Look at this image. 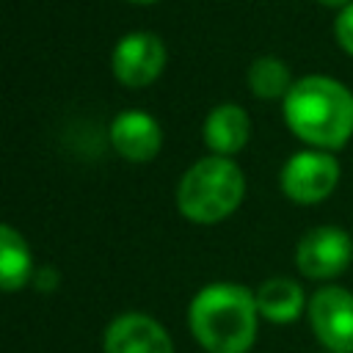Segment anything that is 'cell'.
Returning <instances> with one entry per match:
<instances>
[{
    "mask_svg": "<svg viewBox=\"0 0 353 353\" xmlns=\"http://www.w3.org/2000/svg\"><path fill=\"white\" fill-rule=\"evenodd\" d=\"M290 132L309 149L336 152L353 138V91L328 74H303L281 99Z\"/></svg>",
    "mask_w": 353,
    "mask_h": 353,
    "instance_id": "cell-1",
    "label": "cell"
},
{
    "mask_svg": "<svg viewBox=\"0 0 353 353\" xmlns=\"http://www.w3.org/2000/svg\"><path fill=\"white\" fill-rule=\"evenodd\" d=\"M188 325L207 353H248L259 331L256 298L243 284L212 281L193 295Z\"/></svg>",
    "mask_w": 353,
    "mask_h": 353,
    "instance_id": "cell-2",
    "label": "cell"
},
{
    "mask_svg": "<svg viewBox=\"0 0 353 353\" xmlns=\"http://www.w3.org/2000/svg\"><path fill=\"white\" fill-rule=\"evenodd\" d=\"M245 199V176L232 157L196 160L176 185V207L193 223H218Z\"/></svg>",
    "mask_w": 353,
    "mask_h": 353,
    "instance_id": "cell-3",
    "label": "cell"
},
{
    "mask_svg": "<svg viewBox=\"0 0 353 353\" xmlns=\"http://www.w3.org/2000/svg\"><path fill=\"white\" fill-rule=\"evenodd\" d=\"M342 168L334 152L323 149H301L287 157L279 174L281 193L295 204H320L339 185Z\"/></svg>",
    "mask_w": 353,
    "mask_h": 353,
    "instance_id": "cell-4",
    "label": "cell"
},
{
    "mask_svg": "<svg viewBox=\"0 0 353 353\" xmlns=\"http://www.w3.org/2000/svg\"><path fill=\"white\" fill-rule=\"evenodd\" d=\"M353 262V237L334 223L312 226L295 245V268L312 281H331Z\"/></svg>",
    "mask_w": 353,
    "mask_h": 353,
    "instance_id": "cell-5",
    "label": "cell"
},
{
    "mask_svg": "<svg viewBox=\"0 0 353 353\" xmlns=\"http://www.w3.org/2000/svg\"><path fill=\"white\" fill-rule=\"evenodd\" d=\"M309 325L328 353H353V292L339 284H325L306 303Z\"/></svg>",
    "mask_w": 353,
    "mask_h": 353,
    "instance_id": "cell-6",
    "label": "cell"
},
{
    "mask_svg": "<svg viewBox=\"0 0 353 353\" xmlns=\"http://www.w3.org/2000/svg\"><path fill=\"white\" fill-rule=\"evenodd\" d=\"M165 66V44L152 30H132L121 36L110 55L116 80L127 88H143L160 77Z\"/></svg>",
    "mask_w": 353,
    "mask_h": 353,
    "instance_id": "cell-7",
    "label": "cell"
},
{
    "mask_svg": "<svg viewBox=\"0 0 353 353\" xmlns=\"http://www.w3.org/2000/svg\"><path fill=\"white\" fill-rule=\"evenodd\" d=\"M105 353H174L168 331L143 312H124L110 320L102 336Z\"/></svg>",
    "mask_w": 353,
    "mask_h": 353,
    "instance_id": "cell-8",
    "label": "cell"
},
{
    "mask_svg": "<svg viewBox=\"0 0 353 353\" xmlns=\"http://www.w3.org/2000/svg\"><path fill=\"white\" fill-rule=\"evenodd\" d=\"M110 143L130 163H149L163 146V130L146 110H121L110 121Z\"/></svg>",
    "mask_w": 353,
    "mask_h": 353,
    "instance_id": "cell-9",
    "label": "cell"
},
{
    "mask_svg": "<svg viewBox=\"0 0 353 353\" xmlns=\"http://www.w3.org/2000/svg\"><path fill=\"white\" fill-rule=\"evenodd\" d=\"M201 135L212 154L232 157L245 149V143L251 138V119H248L245 108H240L234 102H223L207 113Z\"/></svg>",
    "mask_w": 353,
    "mask_h": 353,
    "instance_id": "cell-10",
    "label": "cell"
},
{
    "mask_svg": "<svg viewBox=\"0 0 353 353\" xmlns=\"http://www.w3.org/2000/svg\"><path fill=\"white\" fill-rule=\"evenodd\" d=\"M256 309H259V317L268 320V323H276V325H290L301 317V312L306 309V295H303V287L290 279V276H273V279H265L256 292Z\"/></svg>",
    "mask_w": 353,
    "mask_h": 353,
    "instance_id": "cell-11",
    "label": "cell"
},
{
    "mask_svg": "<svg viewBox=\"0 0 353 353\" xmlns=\"http://www.w3.org/2000/svg\"><path fill=\"white\" fill-rule=\"evenodd\" d=\"M33 276V256L30 245L8 223H0V290L17 292L22 290Z\"/></svg>",
    "mask_w": 353,
    "mask_h": 353,
    "instance_id": "cell-12",
    "label": "cell"
},
{
    "mask_svg": "<svg viewBox=\"0 0 353 353\" xmlns=\"http://www.w3.org/2000/svg\"><path fill=\"white\" fill-rule=\"evenodd\" d=\"M248 88L254 97L259 99H284L287 91L292 88V72L290 66L276 58V55H259L251 66H248Z\"/></svg>",
    "mask_w": 353,
    "mask_h": 353,
    "instance_id": "cell-13",
    "label": "cell"
},
{
    "mask_svg": "<svg viewBox=\"0 0 353 353\" xmlns=\"http://www.w3.org/2000/svg\"><path fill=\"white\" fill-rule=\"evenodd\" d=\"M334 39L336 44L353 58V3L345 6L334 19Z\"/></svg>",
    "mask_w": 353,
    "mask_h": 353,
    "instance_id": "cell-14",
    "label": "cell"
},
{
    "mask_svg": "<svg viewBox=\"0 0 353 353\" xmlns=\"http://www.w3.org/2000/svg\"><path fill=\"white\" fill-rule=\"evenodd\" d=\"M320 6H325V8H336V11H342L345 6H350L353 0H317Z\"/></svg>",
    "mask_w": 353,
    "mask_h": 353,
    "instance_id": "cell-15",
    "label": "cell"
},
{
    "mask_svg": "<svg viewBox=\"0 0 353 353\" xmlns=\"http://www.w3.org/2000/svg\"><path fill=\"white\" fill-rule=\"evenodd\" d=\"M130 3H138V6H152V3H157V0H130Z\"/></svg>",
    "mask_w": 353,
    "mask_h": 353,
    "instance_id": "cell-16",
    "label": "cell"
}]
</instances>
